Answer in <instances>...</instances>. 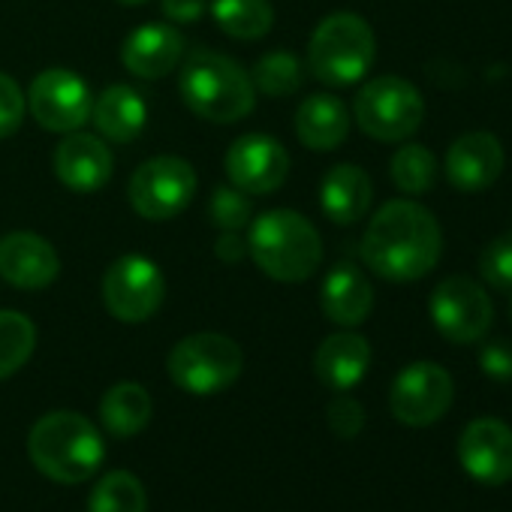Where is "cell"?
Wrapping results in <instances>:
<instances>
[{"instance_id":"cell-1","label":"cell","mask_w":512,"mask_h":512,"mask_svg":"<svg viewBox=\"0 0 512 512\" xmlns=\"http://www.w3.org/2000/svg\"><path fill=\"white\" fill-rule=\"evenodd\" d=\"M443 253V229L437 217L413 202L392 199L368 223L362 235L365 266L392 284H410L437 269Z\"/></svg>"},{"instance_id":"cell-2","label":"cell","mask_w":512,"mask_h":512,"mask_svg":"<svg viewBox=\"0 0 512 512\" xmlns=\"http://www.w3.org/2000/svg\"><path fill=\"white\" fill-rule=\"evenodd\" d=\"M247 253L263 275L281 284H302L323 263V238L317 226L290 208L263 211L247 226Z\"/></svg>"},{"instance_id":"cell-3","label":"cell","mask_w":512,"mask_h":512,"mask_svg":"<svg viewBox=\"0 0 512 512\" xmlns=\"http://www.w3.org/2000/svg\"><path fill=\"white\" fill-rule=\"evenodd\" d=\"M28 455L46 479L79 485L100 470L106 446L91 419L73 410H55L34 422L28 434Z\"/></svg>"},{"instance_id":"cell-4","label":"cell","mask_w":512,"mask_h":512,"mask_svg":"<svg viewBox=\"0 0 512 512\" xmlns=\"http://www.w3.org/2000/svg\"><path fill=\"white\" fill-rule=\"evenodd\" d=\"M178 94L196 118L211 124H235L256 106L250 73L211 49L187 55L178 73Z\"/></svg>"},{"instance_id":"cell-5","label":"cell","mask_w":512,"mask_h":512,"mask_svg":"<svg viewBox=\"0 0 512 512\" xmlns=\"http://www.w3.org/2000/svg\"><path fill=\"white\" fill-rule=\"evenodd\" d=\"M377 58V37L356 13L326 16L308 43V70L329 88H347L368 76Z\"/></svg>"},{"instance_id":"cell-6","label":"cell","mask_w":512,"mask_h":512,"mask_svg":"<svg viewBox=\"0 0 512 512\" xmlns=\"http://www.w3.org/2000/svg\"><path fill=\"white\" fill-rule=\"evenodd\" d=\"M166 371L178 389L190 395H214L229 389L241 377L244 353L229 335L196 332L172 347Z\"/></svg>"},{"instance_id":"cell-7","label":"cell","mask_w":512,"mask_h":512,"mask_svg":"<svg viewBox=\"0 0 512 512\" xmlns=\"http://www.w3.org/2000/svg\"><path fill=\"white\" fill-rule=\"evenodd\" d=\"M356 124L377 142H404L425 121V100L419 88L401 76H377L353 100Z\"/></svg>"},{"instance_id":"cell-8","label":"cell","mask_w":512,"mask_h":512,"mask_svg":"<svg viewBox=\"0 0 512 512\" xmlns=\"http://www.w3.org/2000/svg\"><path fill=\"white\" fill-rule=\"evenodd\" d=\"M196 169L175 154H157L145 160L127 184L130 205L145 220H172L196 196Z\"/></svg>"},{"instance_id":"cell-9","label":"cell","mask_w":512,"mask_h":512,"mask_svg":"<svg viewBox=\"0 0 512 512\" xmlns=\"http://www.w3.org/2000/svg\"><path fill=\"white\" fill-rule=\"evenodd\" d=\"M166 302V278L148 256L127 253L103 275V305L118 323H145Z\"/></svg>"},{"instance_id":"cell-10","label":"cell","mask_w":512,"mask_h":512,"mask_svg":"<svg viewBox=\"0 0 512 512\" xmlns=\"http://www.w3.org/2000/svg\"><path fill=\"white\" fill-rule=\"evenodd\" d=\"M434 329L452 344H473L482 341L494 323L491 296L470 278L452 275L440 281L428 302Z\"/></svg>"},{"instance_id":"cell-11","label":"cell","mask_w":512,"mask_h":512,"mask_svg":"<svg viewBox=\"0 0 512 512\" xmlns=\"http://www.w3.org/2000/svg\"><path fill=\"white\" fill-rule=\"evenodd\" d=\"M455 398L452 374L437 362H413L407 365L389 392L392 416L407 428H428L440 422Z\"/></svg>"},{"instance_id":"cell-12","label":"cell","mask_w":512,"mask_h":512,"mask_svg":"<svg viewBox=\"0 0 512 512\" xmlns=\"http://www.w3.org/2000/svg\"><path fill=\"white\" fill-rule=\"evenodd\" d=\"M28 109L34 121L49 133H73L91 121L94 94L88 82L73 70H43L28 88Z\"/></svg>"},{"instance_id":"cell-13","label":"cell","mask_w":512,"mask_h":512,"mask_svg":"<svg viewBox=\"0 0 512 512\" xmlns=\"http://www.w3.org/2000/svg\"><path fill=\"white\" fill-rule=\"evenodd\" d=\"M223 169L232 187L247 196H263L284 187L290 175V154L275 136L244 133L226 148Z\"/></svg>"},{"instance_id":"cell-14","label":"cell","mask_w":512,"mask_h":512,"mask_svg":"<svg viewBox=\"0 0 512 512\" xmlns=\"http://www.w3.org/2000/svg\"><path fill=\"white\" fill-rule=\"evenodd\" d=\"M458 461L470 479L506 485L512 479V428L494 416L467 422L458 437Z\"/></svg>"},{"instance_id":"cell-15","label":"cell","mask_w":512,"mask_h":512,"mask_svg":"<svg viewBox=\"0 0 512 512\" xmlns=\"http://www.w3.org/2000/svg\"><path fill=\"white\" fill-rule=\"evenodd\" d=\"M52 169L64 187L73 193H94L109 184L115 172L112 148L103 142V136H91L82 130L64 133L52 154Z\"/></svg>"},{"instance_id":"cell-16","label":"cell","mask_w":512,"mask_h":512,"mask_svg":"<svg viewBox=\"0 0 512 512\" xmlns=\"http://www.w3.org/2000/svg\"><path fill=\"white\" fill-rule=\"evenodd\" d=\"M61 275L58 250L37 232H10L0 238V278L16 290H46Z\"/></svg>"},{"instance_id":"cell-17","label":"cell","mask_w":512,"mask_h":512,"mask_svg":"<svg viewBox=\"0 0 512 512\" xmlns=\"http://www.w3.org/2000/svg\"><path fill=\"white\" fill-rule=\"evenodd\" d=\"M503 172V145L491 133H464L446 151V178L461 193L491 187Z\"/></svg>"},{"instance_id":"cell-18","label":"cell","mask_w":512,"mask_h":512,"mask_svg":"<svg viewBox=\"0 0 512 512\" xmlns=\"http://www.w3.org/2000/svg\"><path fill=\"white\" fill-rule=\"evenodd\" d=\"M184 58V37L163 22L139 25L121 46V64L139 79H163Z\"/></svg>"},{"instance_id":"cell-19","label":"cell","mask_w":512,"mask_h":512,"mask_svg":"<svg viewBox=\"0 0 512 512\" xmlns=\"http://www.w3.org/2000/svg\"><path fill=\"white\" fill-rule=\"evenodd\" d=\"M320 308H323L326 320H332L335 326L356 329L374 311V287L356 266L338 263L323 281Z\"/></svg>"},{"instance_id":"cell-20","label":"cell","mask_w":512,"mask_h":512,"mask_svg":"<svg viewBox=\"0 0 512 512\" xmlns=\"http://www.w3.org/2000/svg\"><path fill=\"white\" fill-rule=\"evenodd\" d=\"M371 368V344L356 332L329 335L314 353V371L323 386L347 392L362 383Z\"/></svg>"},{"instance_id":"cell-21","label":"cell","mask_w":512,"mask_h":512,"mask_svg":"<svg viewBox=\"0 0 512 512\" xmlns=\"http://www.w3.org/2000/svg\"><path fill=\"white\" fill-rule=\"evenodd\" d=\"M374 184L368 172L356 163H338L326 172L320 184V205L323 214L338 226L359 223L371 208Z\"/></svg>"},{"instance_id":"cell-22","label":"cell","mask_w":512,"mask_h":512,"mask_svg":"<svg viewBox=\"0 0 512 512\" xmlns=\"http://www.w3.org/2000/svg\"><path fill=\"white\" fill-rule=\"evenodd\" d=\"M91 121L103 139L115 145L133 142L142 136L148 124L145 97L130 85H109L106 91H100V97H94Z\"/></svg>"},{"instance_id":"cell-23","label":"cell","mask_w":512,"mask_h":512,"mask_svg":"<svg viewBox=\"0 0 512 512\" xmlns=\"http://www.w3.org/2000/svg\"><path fill=\"white\" fill-rule=\"evenodd\" d=\"M296 136L311 151H335L350 136V112L335 94H311L296 109Z\"/></svg>"},{"instance_id":"cell-24","label":"cell","mask_w":512,"mask_h":512,"mask_svg":"<svg viewBox=\"0 0 512 512\" xmlns=\"http://www.w3.org/2000/svg\"><path fill=\"white\" fill-rule=\"evenodd\" d=\"M151 395L139 383H115L100 401V422L115 437H136L151 422Z\"/></svg>"},{"instance_id":"cell-25","label":"cell","mask_w":512,"mask_h":512,"mask_svg":"<svg viewBox=\"0 0 512 512\" xmlns=\"http://www.w3.org/2000/svg\"><path fill=\"white\" fill-rule=\"evenodd\" d=\"M208 10L232 40H263L275 25L272 0H211Z\"/></svg>"},{"instance_id":"cell-26","label":"cell","mask_w":512,"mask_h":512,"mask_svg":"<svg viewBox=\"0 0 512 512\" xmlns=\"http://www.w3.org/2000/svg\"><path fill=\"white\" fill-rule=\"evenodd\" d=\"M37 350V326L19 311H0V380L22 371Z\"/></svg>"},{"instance_id":"cell-27","label":"cell","mask_w":512,"mask_h":512,"mask_svg":"<svg viewBox=\"0 0 512 512\" xmlns=\"http://www.w3.org/2000/svg\"><path fill=\"white\" fill-rule=\"evenodd\" d=\"M88 512H148L145 485L130 470H112L94 485Z\"/></svg>"},{"instance_id":"cell-28","label":"cell","mask_w":512,"mask_h":512,"mask_svg":"<svg viewBox=\"0 0 512 512\" xmlns=\"http://www.w3.org/2000/svg\"><path fill=\"white\" fill-rule=\"evenodd\" d=\"M250 82L256 91H263L269 97H290L302 88L305 82V67L302 61L287 52V49H275L269 55H263L256 61L253 73H250Z\"/></svg>"},{"instance_id":"cell-29","label":"cell","mask_w":512,"mask_h":512,"mask_svg":"<svg viewBox=\"0 0 512 512\" xmlns=\"http://www.w3.org/2000/svg\"><path fill=\"white\" fill-rule=\"evenodd\" d=\"M389 172H392V181H395V187L401 193L419 196V193L434 187L437 160H434V154L425 145H404V148H398L392 154Z\"/></svg>"},{"instance_id":"cell-30","label":"cell","mask_w":512,"mask_h":512,"mask_svg":"<svg viewBox=\"0 0 512 512\" xmlns=\"http://www.w3.org/2000/svg\"><path fill=\"white\" fill-rule=\"evenodd\" d=\"M208 217L220 232H241L253 220V205L238 187H217L208 202Z\"/></svg>"},{"instance_id":"cell-31","label":"cell","mask_w":512,"mask_h":512,"mask_svg":"<svg viewBox=\"0 0 512 512\" xmlns=\"http://www.w3.org/2000/svg\"><path fill=\"white\" fill-rule=\"evenodd\" d=\"M479 275L494 290H512V232L497 235L479 256Z\"/></svg>"},{"instance_id":"cell-32","label":"cell","mask_w":512,"mask_h":512,"mask_svg":"<svg viewBox=\"0 0 512 512\" xmlns=\"http://www.w3.org/2000/svg\"><path fill=\"white\" fill-rule=\"evenodd\" d=\"M28 112V100L25 91L19 88V82L7 73H0V139L13 136Z\"/></svg>"},{"instance_id":"cell-33","label":"cell","mask_w":512,"mask_h":512,"mask_svg":"<svg viewBox=\"0 0 512 512\" xmlns=\"http://www.w3.org/2000/svg\"><path fill=\"white\" fill-rule=\"evenodd\" d=\"M326 419H329V428L344 437V440H353L362 428H365V407L350 398V395H338L329 410H326Z\"/></svg>"},{"instance_id":"cell-34","label":"cell","mask_w":512,"mask_h":512,"mask_svg":"<svg viewBox=\"0 0 512 512\" xmlns=\"http://www.w3.org/2000/svg\"><path fill=\"white\" fill-rule=\"evenodd\" d=\"M479 368L485 377H491L497 383H509L512 380V344L509 341L485 344L479 353Z\"/></svg>"},{"instance_id":"cell-35","label":"cell","mask_w":512,"mask_h":512,"mask_svg":"<svg viewBox=\"0 0 512 512\" xmlns=\"http://www.w3.org/2000/svg\"><path fill=\"white\" fill-rule=\"evenodd\" d=\"M208 10V0H160V13L175 25H190L202 19Z\"/></svg>"},{"instance_id":"cell-36","label":"cell","mask_w":512,"mask_h":512,"mask_svg":"<svg viewBox=\"0 0 512 512\" xmlns=\"http://www.w3.org/2000/svg\"><path fill=\"white\" fill-rule=\"evenodd\" d=\"M214 253L220 256L223 263H238L241 256L247 253V241L238 232H223L214 244Z\"/></svg>"},{"instance_id":"cell-37","label":"cell","mask_w":512,"mask_h":512,"mask_svg":"<svg viewBox=\"0 0 512 512\" xmlns=\"http://www.w3.org/2000/svg\"><path fill=\"white\" fill-rule=\"evenodd\" d=\"M115 4H121V7H142L145 0H115Z\"/></svg>"},{"instance_id":"cell-38","label":"cell","mask_w":512,"mask_h":512,"mask_svg":"<svg viewBox=\"0 0 512 512\" xmlns=\"http://www.w3.org/2000/svg\"><path fill=\"white\" fill-rule=\"evenodd\" d=\"M509 323H512V302H509Z\"/></svg>"}]
</instances>
